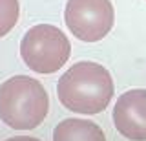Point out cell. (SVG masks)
<instances>
[{
    "label": "cell",
    "mask_w": 146,
    "mask_h": 141,
    "mask_svg": "<svg viewBox=\"0 0 146 141\" xmlns=\"http://www.w3.org/2000/svg\"><path fill=\"white\" fill-rule=\"evenodd\" d=\"M18 15H20L18 0H0V37L7 35L15 28Z\"/></svg>",
    "instance_id": "cell-7"
},
{
    "label": "cell",
    "mask_w": 146,
    "mask_h": 141,
    "mask_svg": "<svg viewBox=\"0 0 146 141\" xmlns=\"http://www.w3.org/2000/svg\"><path fill=\"white\" fill-rule=\"evenodd\" d=\"M64 20L73 37L82 42H97L113 28L115 11L110 0H68Z\"/></svg>",
    "instance_id": "cell-4"
},
{
    "label": "cell",
    "mask_w": 146,
    "mask_h": 141,
    "mask_svg": "<svg viewBox=\"0 0 146 141\" xmlns=\"http://www.w3.org/2000/svg\"><path fill=\"white\" fill-rule=\"evenodd\" d=\"M71 44L58 28L36 24L26 31L20 40V57L36 74H55L68 62Z\"/></svg>",
    "instance_id": "cell-3"
},
{
    "label": "cell",
    "mask_w": 146,
    "mask_h": 141,
    "mask_svg": "<svg viewBox=\"0 0 146 141\" xmlns=\"http://www.w3.org/2000/svg\"><path fill=\"white\" fill-rule=\"evenodd\" d=\"M58 101L64 108L77 114H99L113 97L110 72L99 62L80 61L64 72L57 84Z\"/></svg>",
    "instance_id": "cell-1"
},
{
    "label": "cell",
    "mask_w": 146,
    "mask_h": 141,
    "mask_svg": "<svg viewBox=\"0 0 146 141\" xmlns=\"http://www.w3.org/2000/svg\"><path fill=\"white\" fill-rule=\"evenodd\" d=\"M49 110V97L40 81L15 75L0 84V119L9 128L31 130L40 125Z\"/></svg>",
    "instance_id": "cell-2"
},
{
    "label": "cell",
    "mask_w": 146,
    "mask_h": 141,
    "mask_svg": "<svg viewBox=\"0 0 146 141\" xmlns=\"http://www.w3.org/2000/svg\"><path fill=\"white\" fill-rule=\"evenodd\" d=\"M53 141H106V138L97 123L70 117L55 126Z\"/></svg>",
    "instance_id": "cell-6"
},
{
    "label": "cell",
    "mask_w": 146,
    "mask_h": 141,
    "mask_svg": "<svg viewBox=\"0 0 146 141\" xmlns=\"http://www.w3.org/2000/svg\"><path fill=\"white\" fill-rule=\"evenodd\" d=\"M113 125L131 141H146V90H128L113 106Z\"/></svg>",
    "instance_id": "cell-5"
},
{
    "label": "cell",
    "mask_w": 146,
    "mask_h": 141,
    "mask_svg": "<svg viewBox=\"0 0 146 141\" xmlns=\"http://www.w3.org/2000/svg\"><path fill=\"white\" fill-rule=\"evenodd\" d=\"M6 141H40L36 138H27V136H17V138H9Z\"/></svg>",
    "instance_id": "cell-8"
}]
</instances>
